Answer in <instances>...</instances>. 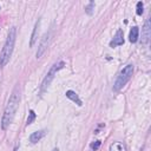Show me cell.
<instances>
[{
  "label": "cell",
  "instance_id": "1",
  "mask_svg": "<svg viewBox=\"0 0 151 151\" xmlns=\"http://www.w3.org/2000/svg\"><path fill=\"white\" fill-rule=\"evenodd\" d=\"M19 103H20V93L18 91V88H15L8 99V103H7L4 114H3V119H1V129L3 130H7V128L13 122Z\"/></svg>",
  "mask_w": 151,
  "mask_h": 151
},
{
  "label": "cell",
  "instance_id": "2",
  "mask_svg": "<svg viewBox=\"0 0 151 151\" xmlns=\"http://www.w3.org/2000/svg\"><path fill=\"white\" fill-rule=\"evenodd\" d=\"M15 38H17V28L11 27L8 31V34H7V39L4 44L3 51L0 53V67H4L10 62V58L12 57V53L14 50Z\"/></svg>",
  "mask_w": 151,
  "mask_h": 151
},
{
  "label": "cell",
  "instance_id": "3",
  "mask_svg": "<svg viewBox=\"0 0 151 151\" xmlns=\"http://www.w3.org/2000/svg\"><path fill=\"white\" fill-rule=\"evenodd\" d=\"M132 73H133V66L131 64L126 65L125 67H123V70L119 72V74L117 76L116 78V81L113 84V91L118 92L120 88H122L132 77Z\"/></svg>",
  "mask_w": 151,
  "mask_h": 151
},
{
  "label": "cell",
  "instance_id": "4",
  "mask_svg": "<svg viewBox=\"0 0 151 151\" xmlns=\"http://www.w3.org/2000/svg\"><path fill=\"white\" fill-rule=\"evenodd\" d=\"M65 66V63L64 62H58L55 64H53V66L50 69V71L47 72V74L45 76L43 83H41V86H40V95H44V92L48 88L50 84L52 83V80L54 79V76L57 74V72L59 70H62L63 67Z\"/></svg>",
  "mask_w": 151,
  "mask_h": 151
},
{
  "label": "cell",
  "instance_id": "5",
  "mask_svg": "<svg viewBox=\"0 0 151 151\" xmlns=\"http://www.w3.org/2000/svg\"><path fill=\"white\" fill-rule=\"evenodd\" d=\"M50 41H51V31L46 32L44 34V37L41 38V40L39 43V46H38V51H37V58H40L44 54V52L46 51Z\"/></svg>",
  "mask_w": 151,
  "mask_h": 151
},
{
  "label": "cell",
  "instance_id": "6",
  "mask_svg": "<svg viewBox=\"0 0 151 151\" xmlns=\"http://www.w3.org/2000/svg\"><path fill=\"white\" fill-rule=\"evenodd\" d=\"M151 37V28H150V19H146L144 27L142 29V44H147Z\"/></svg>",
  "mask_w": 151,
  "mask_h": 151
},
{
  "label": "cell",
  "instance_id": "7",
  "mask_svg": "<svg viewBox=\"0 0 151 151\" xmlns=\"http://www.w3.org/2000/svg\"><path fill=\"white\" fill-rule=\"evenodd\" d=\"M124 44V36H123V31L122 29H118L116 32L113 39L110 41V46L111 47H117V46H120Z\"/></svg>",
  "mask_w": 151,
  "mask_h": 151
},
{
  "label": "cell",
  "instance_id": "8",
  "mask_svg": "<svg viewBox=\"0 0 151 151\" xmlns=\"http://www.w3.org/2000/svg\"><path fill=\"white\" fill-rule=\"evenodd\" d=\"M40 22L41 20L38 19V21L36 22L34 27H33V32H32V36H31V41H29V46L33 47V45L36 44L37 39H38V34H39V28H40Z\"/></svg>",
  "mask_w": 151,
  "mask_h": 151
},
{
  "label": "cell",
  "instance_id": "9",
  "mask_svg": "<svg viewBox=\"0 0 151 151\" xmlns=\"http://www.w3.org/2000/svg\"><path fill=\"white\" fill-rule=\"evenodd\" d=\"M45 135H46V130L36 131V132H33L31 136H29V142H31V143H37V142H39L41 138H44Z\"/></svg>",
  "mask_w": 151,
  "mask_h": 151
},
{
  "label": "cell",
  "instance_id": "10",
  "mask_svg": "<svg viewBox=\"0 0 151 151\" xmlns=\"http://www.w3.org/2000/svg\"><path fill=\"white\" fill-rule=\"evenodd\" d=\"M66 97L69 98V99H71L72 102H74L78 106H81L83 105V103H81V100H80V98L78 97V95L74 92V91H72V90H69V91H66Z\"/></svg>",
  "mask_w": 151,
  "mask_h": 151
},
{
  "label": "cell",
  "instance_id": "11",
  "mask_svg": "<svg viewBox=\"0 0 151 151\" xmlns=\"http://www.w3.org/2000/svg\"><path fill=\"white\" fill-rule=\"evenodd\" d=\"M139 38V28L137 26H133L130 31V34H129V39L131 43H136Z\"/></svg>",
  "mask_w": 151,
  "mask_h": 151
},
{
  "label": "cell",
  "instance_id": "12",
  "mask_svg": "<svg viewBox=\"0 0 151 151\" xmlns=\"http://www.w3.org/2000/svg\"><path fill=\"white\" fill-rule=\"evenodd\" d=\"M110 151H126V147L120 142H114L110 145Z\"/></svg>",
  "mask_w": 151,
  "mask_h": 151
},
{
  "label": "cell",
  "instance_id": "13",
  "mask_svg": "<svg viewBox=\"0 0 151 151\" xmlns=\"http://www.w3.org/2000/svg\"><path fill=\"white\" fill-rule=\"evenodd\" d=\"M36 117H37V114H36V112H34L33 110H31V111H29V113H28V118H27V122H26V125L32 124V123L34 122Z\"/></svg>",
  "mask_w": 151,
  "mask_h": 151
},
{
  "label": "cell",
  "instance_id": "14",
  "mask_svg": "<svg viewBox=\"0 0 151 151\" xmlns=\"http://www.w3.org/2000/svg\"><path fill=\"white\" fill-rule=\"evenodd\" d=\"M143 8H144L143 3H142V1H138V3H137V11H136L137 15H142V14H143Z\"/></svg>",
  "mask_w": 151,
  "mask_h": 151
},
{
  "label": "cell",
  "instance_id": "15",
  "mask_svg": "<svg viewBox=\"0 0 151 151\" xmlns=\"http://www.w3.org/2000/svg\"><path fill=\"white\" fill-rule=\"evenodd\" d=\"M93 6H95V3H93V1H91V3H90V4L85 7V10H86V13H87V14H90V15L92 14V12H93Z\"/></svg>",
  "mask_w": 151,
  "mask_h": 151
},
{
  "label": "cell",
  "instance_id": "16",
  "mask_svg": "<svg viewBox=\"0 0 151 151\" xmlns=\"http://www.w3.org/2000/svg\"><path fill=\"white\" fill-rule=\"evenodd\" d=\"M100 144H102V143H100V140H96L95 143H92V144H91L92 150H95V151H96V150H98V149H99V146H100Z\"/></svg>",
  "mask_w": 151,
  "mask_h": 151
},
{
  "label": "cell",
  "instance_id": "17",
  "mask_svg": "<svg viewBox=\"0 0 151 151\" xmlns=\"http://www.w3.org/2000/svg\"><path fill=\"white\" fill-rule=\"evenodd\" d=\"M52 151H59V150H58V149H57V147H55V149H53V150H52Z\"/></svg>",
  "mask_w": 151,
  "mask_h": 151
}]
</instances>
